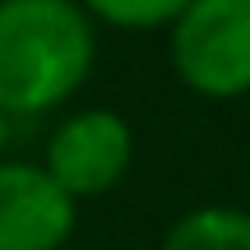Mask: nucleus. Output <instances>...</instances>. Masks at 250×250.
Masks as SVG:
<instances>
[{
  "instance_id": "obj_2",
  "label": "nucleus",
  "mask_w": 250,
  "mask_h": 250,
  "mask_svg": "<svg viewBox=\"0 0 250 250\" xmlns=\"http://www.w3.org/2000/svg\"><path fill=\"white\" fill-rule=\"evenodd\" d=\"M167 61L204 102L250 98V0H190L167 28Z\"/></svg>"
},
{
  "instance_id": "obj_6",
  "label": "nucleus",
  "mask_w": 250,
  "mask_h": 250,
  "mask_svg": "<svg viewBox=\"0 0 250 250\" xmlns=\"http://www.w3.org/2000/svg\"><path fill=\"white\" fill-rule=\"evenodd\" d=\"M79 5L98 28H116V33H167L171 19L190 0H79Z\"/></svg>"
},
{
  "instance_id": "obj_5",
  "label": "nucleus",
  "mask_w": 250,
  "mask_h": 250,
  "mask_svg": "<svg viewBox=\"0 0 250 250\" xmlns=\"http://www.w3.org/2000/svg\"><path fill=\"white\" fill-rule=\"evenodd\" d=\"M158 250H250V208L199 204L162 232Z\"/></svg>"
},
{
  "instance_id": "obj_7",
  "label": "nucleus",
  "mask_w": 250,
  "mask_h": 250,
  "mask_svg": "<svg viewBox=\"0 0 250 250\" xmlns=\"http://www.w3.org/2000/svg\"><path fill=\"white\" fill-rule=\"evenodd\" d=\"M9 130H14V121H9L5 111H0V158L9 153Z\"/></svg>"
},
{
  "instance_id": "obj_8",
  "label": "nucleus",
  "mask_w": 250,
  "mask_h": 250,
  "mask_svg": "<svg viewBox=\"0 0 250 250\" xmlns=\"http://www.w3.org/2000/svg\"><path fill=\"white\" fill-rule=\"evenodd\" d=\"M70 250H98V246H70Z\"/></svg>"
},
{
  "instance_id": "obj_4",
  "label": "nucleus",
  "mask_w": 250,
  "mask_h": 250,
  "mask_svg": "<svg viewBox=\"0 0 250 250\" xmlns=\"http://www.w3.org/2000/svg\"><path fill=\"white\" fill-rule=\"evenodd\" d=\"M79 199L51 181L42 162L0 158V250H70Z\"/></svg>"
},
{
  "instance_id": "obj_3",
  "label": "nucleus",
  "mask_w": 250,
  "mask_h": 250,
  "mask_svg": "<svg viewBox=\"0 0 250 250\" xmlns=\"http://www.w3.org/2000/svg\"><path fill=\"white\" fill-rule=\"evenodd\" d=\"M42 167L70 199H102L134 167V125L116 107L65 111L42 144Z\"/></svg>"
},
{
  "instance_id": "obj_1",
  "label": "nucleus",
  "mask_w": 250,
  "mask_h": 250,
  "mask_svg": "<svg viewBox=\"0 0 250 250\" xmlns=\"http://www.w3.org/2000/svg\"><path fill=\"white\" fill-rule=\"evenodd\" d=\"M98 70V23L79 0H0V111L56 116Z\"/></svg>"
}]
</instances>
